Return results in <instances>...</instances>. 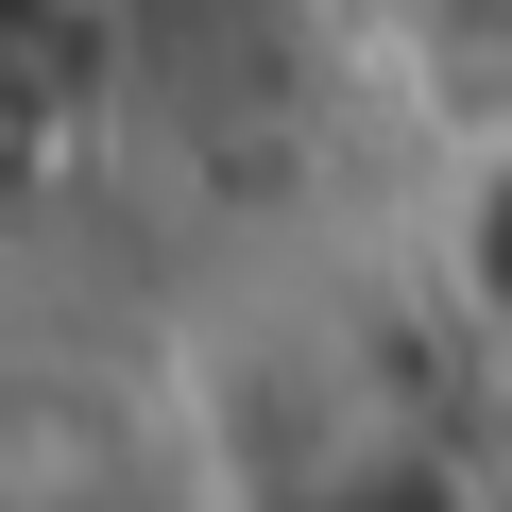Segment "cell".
Segmentation results:
<instances>
[{
	"instance_id": "cell-2",
	"label": "cell",
	"mask_w": 512,
	"mask_h": 512,
	"mask_svg": "<svg viewBox=\"0 0 512 512\" xmlns=\"http://www.w3.org/2000/svg\"><path fill=\"white\" fill-rule=\"evenodd\" d=\"M120 86V0H0V137H69Z\"/></svg>"
},
{
	"instance_id": "cell-4",
	"label": "cell",
	"mask_w": 512,
	"mask_h": 512,
	"mask_svg": "<svg viewBox=\"0 0 512 512\" xmlns=\"http://www.w3.org/2000/svg\"><path fill=\"white\" fill-rule=\"evenodd\" d=\"M410 18H444V35H512V0H410Z\"/></svg>"
},
{
	"instance_id": "cell-3",
	"label": "cell",
	"mask_w": 512,
	"mask_h": 512,
	"mask_svg": "<svg viewBox=\"0 0 512 512\" xmlns=\"http://www.w3.org/2000/svg\"><path fill=\"white\" fill-rule=\"evenodd\" d=\"M291 512H495V478L461 444H427V427H359V444H325L291 478Z\"/></svg>"
},
{
	"instance_id": "cell-1",
	"label": "cell",
	"mask_w": 512,
	"mask_h": 512,
	"mask_svg": "<svg viewBox=\"0 0 512 512\" xmlns=\"http://www.w3.org/2000/svg\"><path fill=\"white\" fill-rule=\"evenodd\" d=\"M427 291L478 359H512V103H478L427 171Z\"/></svg>"
}]
</instances>
